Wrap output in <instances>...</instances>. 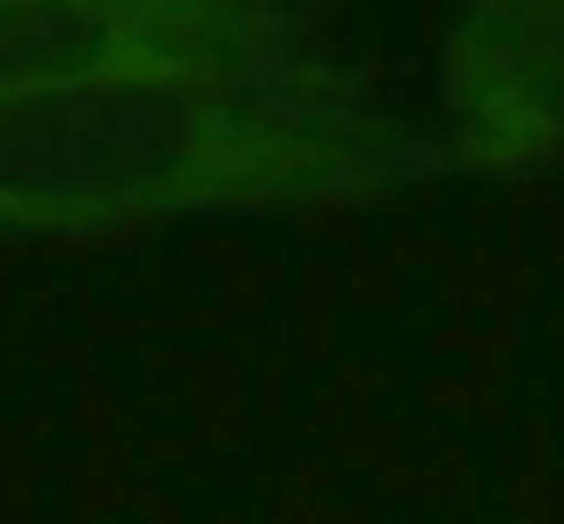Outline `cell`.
Instances as JSON below:
<instances>
[{
  "label": "cell",
  "instance_id": "6da1fadb",
  "mask_svg": "<svg viewBox=\"0 0 564 524\" xmlns=\"http://www.w3.org/2000/svg\"><path fill=\"white\" fill-rule=\"evenodd\" d=\"M393 157L262 57L115 66L0 99V229H107L197 205H336Z\"/></svg>",
  "mask_w": 564,
  "mask_h": 524
},
{
  "label": "cell",
  "instance_id": "277c9868",
  "mask_svg": "<svg viewBox=\"0 0 564 524\" xmlns=\"http://www.w3.org/2000/svg\"><path fill=\"white\" fill-rule=\"evenodd\" d=\"M164 9H213V17H246V25L286 33L295 17H311V0H164Z\"/></svg>",
  "mask_w": 564,
  "mask_h": 524
},
{
  "label": "cell",
  "instance_id": "7a4b0ae2",
  "mask_svg": "<svg viewBox=\"0 0 564 524\" xmlns=\"http://www.w3.org/2000/svg\"><path fill=\"white\" fill-rule=\"evenodd\" d=\"M451 148L482 172L564 157V0H475L451 33Z\"/></svg>",
  "mask_w": 564,
  "mask_h": 524
},
{
  "label": "cell",
  "instance_id": "3957f363",
  "mask_svg": "<svg viewBox=\"0 0 564 524\" xmlns=\"http://www.w3.org/2000/svg\"><path fill=\"white\" fill-rule=\"evenodd\" d=\"M279 33L164 0H0V99L66 90L115 66H188V57H262Z\"/></svg>",
  "mask_w": 564,
  "mask_h": 524
}]
</instances>
